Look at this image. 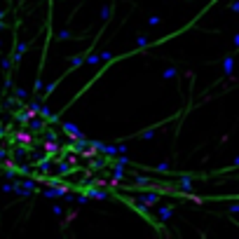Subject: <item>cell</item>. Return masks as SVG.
<instances>
[{
	"label": "cell",
	"mask_w": 239,
	"mask_h": 239,
	"mask_svg": "<svg viewBox=\"0 0 239 239\" xmlns=\"http://www.w3.org/2000/svg\"><path fill=\"white\" fill-rule=\"evenodd\" d=\"M64 129H66V134H68V136H73V138H82V134L77 131V127H75V124H64Z\"/></svg>",
	"instance_id": "6da1fadb"
},
{
	"label": "cell",
	"mask_w": 239,
	"mask_h": 239,
	"mask_svg": "<svg viewBox=\"0 0 239 239\" xmlns=\"http://www.w3.org/2000/svg\"><path fill=\"white\" fill-rule=\"evenodd\" d=\"M110 12H113V7H103V10H101V19H103V21H106V19H110Z\"/></svg>",
	"instance_id": "7a4b0ae2"
},
{
	"label": "cell",
	"mask_w": 239,
	"mask_h": 239,
	"mask_svg": "<svg viewBox=\"0 0 239 239\" xmlns=\"http://www.w3.org/2000/svg\"><path fill=\"white\" fill-rule=\"evenodd\" d=\"M141 202H143V204H155V202H157V195H148V197H143Z\"/></svg>",
	"instance_id": "3957f363"
},
{
	"label": "cell",
	"mask_w": 239,
	"mask_h": 239,
	"mask_svg": "<svg viewBox=\"0 0 239 239\" xmlns=\"http://www.w3.org/2000/svg\"><path fill=\"white\" fill-rule=\"evenodd\" d=\"M174 75H176V70H174V68H169V70L164 73V77H174Z\"/></svg>",
	"instance_id": "5b68a950"
},
{
	"label": "cell",
	"mask_w": 239,
	"mask_h": 239,
	"mask_svg": "<svg viewBox=\"0 0 239 239\" xmlns=\"http://www.w3.org/2000/svg\"><path fill=\"white\" fill-rule=\"evenodd\" d=\"M159 216H162V220H166L171 216V209H159Z\"/></svg>",
	"instance_id": "277c9868"
}]
</instances>
